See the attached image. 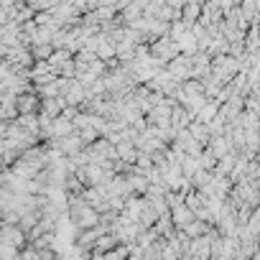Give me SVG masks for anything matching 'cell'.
<instances>
[{
	"instance_id": "cell-8",
	"label": "cell",
	"mask_w": 260,
	"mask_h": 260,
	"mask_svg": "<svg viewBox=\"0 0 260 260\" xmlns=\"http://www.w3.org/2000/svg\"><path fill=\"white\" fill-rule=\"evenodd\" d=\"M69 59H74L72 51H67V49H64V51H54V56L49 59V64H51V69H59V67H61L64 61H69Z\"/></svg>"
},
{
	"instance_id": "cell-5",
	"label": "cell",
	"mask_w": 260,
	"mask_h": 260,
	"mask_svg": "<svg viewBox=\"0 0 260 260\" xmlns=\"http://www.w3.org/2000/svg\"><path fill=\"white\" fill-rule=\"evenodd\" d=\"M127 184H130V189H133V197H146L148 194V189H151V181L146 179V176H127Z\"/></svg>"
},
{
	"instance_id": "cell-10",
	"label": "cell",
	"mask_w": 260,
	"mask_h": 260,
	"mask_svg": "<svg viewBox=\"0 0 260 260\" xmlns=\"http://www.w3.org/2000/svg\"><path fill=\"white\" fill-rule=\"evenodd\" d=\"M222 260H235V257H222Z\"/></svg>"
},
{
	"instance_id": "cell-2",
	"label": "cell",
	"mask_w": 260,
	"mask_h": 260,
	"mask_svg": "<svg viewBox=\"0 0 260 260\" xmlns=\"http://www.w3.org/2000/svg\"><path fill=\"white\" fill-rule=\"evenodd\" d=\"M16 105H18V112H21V115H41V97H39L36 92L18 94Z\"/></svg>"
},
{
	"instance_id": "cell-1",
	"label": "cell",
	"mask_w": 260,
	"mask_h": 260,
	"mask_svg": "<svg viewBox=\"0 0 260 260\" xmlns=\"http://www.w3.org/2000/svg\"><path fill=\"white\" fill-rule=\"evenodd\" d=\"M3 245H11V247H16V250L23 252L31 242H28V235L18 224H6L3 222Z\"/></svg>"
},
{
	"instance_id": "cell-6",
	"label": "cell",
	"mask_w": 260,
	"mask_h": 260,
	"mask_svg": "<svg viewBox=\"0 0 260 260\" xmlns=\"http://www.w3.org/2000/svg\"><path fill=\"white\" fill-rule=\"evenodd\" d=\"M219 110H222V105L219 102H214V100H209L207 105H204V110L199 112V117H197V122H202V125H209L217 115H219Z\"/></svg>"
},
{
	"instance_id": "cell-3",
	"label": "cell",
	"mask_w": 260,
	"mask_h": 260,
	"mask_svg": "<svg viewBox=\"0 0 260 260\" xmlns=\"http://www.w3.org/2000/svg\"><path fill=\"white\" fill-rule=\"evenodd\" d=\"M171 219H174V224H176V230H184L186 224H191L194 219H197V214L186 207V204H181V207H176V209H171Z\"/></svg>"
},
{
	"instance_id": "cell-9",
	"label": "cell",
	"mask_w": 260,
	"mask_h": 260,
	"mask_svg": "<svg viewBox=\"0 0 260 260\" xmlns=\"http://www.w3.org/2000/svg\"><path fill=\"white\" fill-rule=\"evenodd\" d=\"M235 260H250V257H242V255H237V257H235Z\"/></svg>"
},
{
	"instance_id": "cell-7",
	"label": "cell",
	"mask_w": 260,
	"mask_h": 260,
	"mask_svg": "<svg viewBox=\"0 0 260 260\" xmlns=\"http://www.w3.org/2000/svg\"><path fill=\"white\" fill-rule=\"evenodd\" d=\"M31 54H34L36 61H49L54 56V46L51 44H34L31 46Z\"/></svg>"
},
{
	"instance_id": "cell-4",
	"label": "cell",
	"mask_w": 260,
	"mask_h": 260,
	"mask_svg": "<svg viewBox=\"0 0 260 260\" xmlns=\"http://www.w3.org/2000/svg\"><path fill=\"white\" fill-rule=\"evenodd\" d=\"M189 133L194 136L197 143H202L204 148H209V143H212V133H209V127H207V125H202V122L194 120V122L189 125Z\"/></svg>"
}]
</instances>
